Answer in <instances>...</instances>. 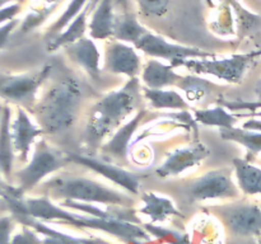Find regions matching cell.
<instances>
[{
  "mask_svg": "<svg viewBox=\"0 0 261 244\" xmlns=\"http://www.w3.org/2000/svg\"><path fill=\"white\" fill-rule=\"evenodd\" d=\"M71 163L83 165L88 168L92 172L97 173L105 179L110 180L117 187L122 188L126 193L133 196H138L140 192V178L135 173L126 170L121 165L116 163L105 162L93 157H87V155L79 154H69Z\"/></svg>",
  "mask_w": 261,
  "mask_h": 244,
  "instance_id": "obj_12",
  "label": "cell"
},
{
  "mask_svg": "<svg viewBox=\"0 0 261 244\" xmlns=\"http://www.w3.org/2000/svg\"><path fill=\"white\" fill-rule=\"evenodd\" d=\"M96 0H89L86 7L83 8L78 17L65 28V30L56 36L53 40L46 42L47 52H55L59 48H64L71 43L76 42L81 38L86 37V32H88V15L94 9Z\"/></svg>",
  "mask_w": 261,
  "mask_h": 244,
  "instance_id": "obj_20",
  "label": "cell"
},
{
  "mask_svg": "<svg viewBox=\"0 0 261 244\" xmlns=\"http://www.w3.org/2000/svg\"><path fill=\"white\" fill-rule=\"evenodd\" d=\"M236 14L237 30L242 38H251L261 43V15L245 9L237 0H226Z\"/></svg>",
  "mask_w": 261,
  "mask_h": 244,
  "instance_id": "obj_26",
  "label": "cell"
},
{
  "mask_svg": "<svg viewBox=\"0 0 261 244\" xmlns=\"http://www.w3.org/2000/svg\"><path fill=\"white\" fill-rule=\"evenodd\" d=\"M241 127L246 130H252V131H261V118H259V117H249V119L245 121Z\"/></svg>",
  "mask_w": 261,
  "mask_h": 244,
  "instance_id": "obj_39",
  "label": "cell"
},
{
  "mask_svg": "<svg viewBox=\"0 0 261 244\" xmlns=\"http://www.w3.org/2000/svg\"><path fill=\"white\" fill-rule=\"evenodd\" d=\"M10 0H0V8H3V7H5V5H8L7 3H9Z\"/></svg>",
  "mask_w": 261,
  "mask_h": 244,
  "instance_id": "obj_45",
  "label": "cell"
},
{
  "mask_svg": "<svg viewBox=\"0 0 261 244\" xmlns=\"http://www.w3.org/2000/svg\"><path fill=\"white\" fill-rule=\"evenodd\" d=\"M171 64L162 63L158 58L150 57L143 65L142 81L143 85L152 89H165L177 85L182 74H178Z\"/></svg>",
  "mask_w": 261,
  "mask_h": 244,
  "instance_id": "obj_17",
  "label": "cell"
},
{
  "mask_svg": "<svg viewBox=\"0 0 261 244\" xmlns=\"http://www.w3.org/2000/svg\"><path fill=\"white\" fill-rule=\"evenodd\" d=\"M209 154L211 150L203 142H195L193 145L178 147L168 155L167 159L160 167H157L155 175L160 178L180 175L200 164V162H203Z\"/></svg>",
  "mask_w": 261,
  "mask_h": 244,
  "instance_id": "obj_13",
  "label": "cell"
},
{
  "mask_svg": "<svg viewBox=\"0 0 261 244\" xmlns=\"http://www.w3.org/2000/svg\"><path fill=\"white\" fill-rule=\"evenodd\" d=\"M143 97L150 108L157 111H190L191 106L185 97L175 89H152L142 85Z\"/></svg>",
  "mask_w": 261,
  "mask_h": 244,
  "instance_id": "obj_22",
  "label": "cell"
},
{
  "mask_svg": "<svg viewBox=\"0 0 261 244\" xmlns=\"http://www.w3.org/2000/svg\"><path fill=\"white\" fill-rule=\"evenodd\" d=\"M219 135L223 140L242 145L250 154L259 155L261 152V131L234 126L231 129H219Z\"/></svg>",
  "mask_w": 261,
  "mask_h": 244,
  "instance_id": "obj_28",
  "label": "cell"
},
{
  "mask_svg": "<svg viewBox=\"0 0 261 244\" xmlns=\"http://www.w3.org/2000/svg\"><path fill=\"white\" fill-rule=\"evenodd\" d=\"M234 18L232 7L223 0V4L219 5L218 14L213 18V23L211 24L212 30L219 36H232L234 35Z\"/></svg>",
  "mask_w": 261,
  "mask_h": 244,
  "instance_id": "obj_32",
  "label": "cell"
},
{
  "mask_svg": "<svg viewBox=\"0 0 261 244\" xmlns=\"http://www.w3.org/2000/svg\"><path fill=\"white\" fill-rule=\"evenodd\" d=\"M51 71L53 66L45 65L33 73L19 75L0 74V98L4 99L7 103L12 102L30 111L36 103L38 89L51 75Z\"/></svg>",
  "mask_w": 261,
  "mask_h": 244,
  "instance_id": "obj_8",
  "label": "cell"
},
{
  "mask_svg": "<svg viewBox=\"0 0 261 244\" xmlns=\"http://www.w3.org/2000/svg\"><path fill=\"white\" fill-rule=\"evenodd\" d=\"M134 46L138 48V51H142L143 53L150 57L170 61L173 68L178 61L186 60V58H203L216 56L214 53L206 52L200 48L168 42L166 38L150 32L145 33Z\"/></svg>",
  "mask_w": 261,
  "mask_h": 244,
  "instance_id": "obj_10",
  "label": "cell"
},
{
  "mask_svg": "<svg viewBox=\"0 0 261 244\" xmlns=\"http://www.w3.org/2000/svg\"><path fill=\"white\" fill-rule=\"evenodd\" d=\"M87 244H112V243L105 240V239L97 238V236H88V239H87Z\"/></svg>",
  "mask_w": 261,
  "mask_h": 244,
  "instance_id": "obj_41",
  "label": "cell"
},
{
  "mask_svg": "<svg viewBox=\"0 0 261 244\" xmlns=\"http://www.w3.org/2000/svg\"><path fill=\"white\" fill-rule=\"evenodd\" d=\"M143 228L152 235L155 241L162 244H193L191 236L188 233L166 228L154 223H143Z\"/></svg>",
  "mask_w": 261,
  "mask_h": 244,
  "instance_id": "obj_29",
  "label": "cell"
},
{
  "mask_svg": "<svg viewBox=\"0 0 261 244\" xmlns=\"http://www.w3.org/2000/svg\"><path fill=\"white\" fill-rule=\"evenodd\" d=\"M240 192L233 179V170L229 168L209 170L195 178L188 187V196L194 202L234 200Z\"/></svg>",
  "mask_w": 261,
  "mask_h": 244,
  "instance_id": "obj_7",
  "label": "cell"
},
{
  "mask_svg": "<svg viewBox=\"0 0 261 244\" xmlns=\"http://www.w3.org/2000/svg\"><path fill=\"white\" fill-rule=\"evenodd\" d=\"M68 57L74 64L83 69L84 73L92 79H98L101 74V51L96 40L83 37L76 42L64 47Z\"/></svg>",
  "mask_w": 261,
  "mask_h": 244,
  "instance_id": "obj_16",
  "label": "cell"
},
{
  "mask_svg": "<svg viewBox=\"0 0 261 244\" xmlns=\"http://www.w3.org/2000/svg\"><path fill=\"white\" fill-rule=\"evenodd\" d=\"M142 56L130 43L111 38L106 42L103 55V70L110 74L138 78L143 69Z\"/></svg>",
  "mask_w": 261,
  "mask_h": 244,
  "instance_id": "obj_11",
  "label": "cell"
},
{
  "mask_svg": "<svg viewBox=\"0 0 261 244\" xmlns=\"http://www.w3.org/2000/svg\"><path fill=\"white\" fill-rule=\"evenodd\" d=\"M254 56L251 52L234 53L224 58L203 57V58H186L178 61L175 68H185L191 74L196 75H208L226 81L228 84H240L247 73V69L251 65Z\"/></svg>",
  "mask_w": 261,
  "mask_h": 244,
  "instance_id": "obj_6",
  "label": "cell"
},
{
  "mask_svg": "<svg viewBox=\"0 0 261 244\" xmlns=\"http://www.w3.org/2000/svg\"><path fill=\"white\" fill-rule=\"evenodd\" d=\"M18 24H19V20L15 18V19H12L9 20V22L4 23L3 25H0V48L8 42L10 35H12L13 30L17 28Z\"/></svg>",
  "mask_w": 261,
  "mask_h": 244,
  "instance_id": "obj_38",
  "label": "cell"
},
{
  "mask_svg": "<svg viewBox=\"0 0 261 244\" xmlns=\"http://www.w3.org/2000/svg\"><path fill=\"white\" fill-rule=\"evenodd\" d=\"M252 56H254V57H256V56H261V47L259 48V50H256V51H252Z\"/></svg>",
  "mask_w": 261,
  "mask_h": 244,
  "instance_id": "obj_44",
  "label": "cell"
},
{
  "mask_svg": "<svg viewBox=\"0 0 261 244\" xmlns=\"http://www.w3.org/2000/svg\"><path fill=\"white\" fill-rule=\"evenodd\" d=\"M193 117L203 126L219 127V129H231L240 122V117L224 106L194 109Z\"/></svg>",
  "mask_w": 261,
  "mask_h": 244,
  "instance_id": "obj_24",
  "label": "cell"
},
{
  "mask_svg": "<svg viewBox=\"0 0 261 244\" xmlns=\"http://www.w3.org/2000/svg\"><path fill=\"white\" fill-rule=\"evenodd\" d=\"M83 103L81 84L73 78H64L50 85L30 112L45 134L56 135L75 125Z\"/></svg>",
  "mask_w": 261,
  "mask_h": 244,
  "instance_id": "obj_3",
  "label": "cell"
},
{
  "mask_svg": "<svg viewBox=\"0 0 261 244\" xmlns=\"http://www.w3.org/2000/svg\"><path fill=\"white\" fill-rule=\"evenodd\" d=\"M240 118H244V117H259L261 118V108L256 109V111H252V112H247V113H244V112H234Z\"/></svg>",
  "mask_w": 261,
  "mask_h": 244,
  "instance_id": "obj_40",
  "label": "cell"
},
{
  "mask_svg": "<svg viewBox=\"0 0 261 244\" xmlns=\"http://www.w3.org/2000/svg\"><path fill=\"white\" fill-rule=\"evenodd\" d=\"M115 20L114 0H99L88 22L89 37L96 41L111 40L114 37Z\"/></svg>",
  "mask_w": 261,
  "mask_h": 244,
  "instance_id": "obj_21",
  "label": "cell"
},
{
  "mask_svg": "<svg viewBox=\"0 0 261 244\" xmlns=\"http://www.w3.org/2000/svg\"><path fill=\"white\" fill-rule=\"evenodd\" d=\"M147 32H149V30H147L140 24L139 20L137 19V17L133 13L124 12L122 14L116 17L114 37L112 38L121 41V42L135 45Z\"/></svg>",
  "mask_w": 261,
  "mask_h": 244,
  "instance_id": "obj_27",
  "label": "cell"
},
{
  "mask_svg": "<svg viewBox=\"0 0 261 244\" xmlns=\"http://www.w3.org/2000/svg\"><path fill=\"white\" fill-rule=\"evenodd\" d=\"M255 94H256L257 101L261 102V79L257 81L256 85H255Z\"/></svg>",
  "mask_w": 261,
  "mask_h": 244,
  "instance_id": "obj_42",
  "label": "cell"
},
{
  "mask_svg": "<svg viewBox=\"0 0 261 244\" xmlns=\"http://www.w3.org/2000/svg\"><path fill=\"white\" fill-rule=\"evenodd\" d=\"M15 150L12 136V109L9 103L3 104L0 114V170L5 179L12 178Z\"/></svg>",
  "mask_w": 261,
  "mask_h": 244,
  "instance_id": "obj_19",
  "label": "cell"
},
{
  "mask_svg": "<svg viewBox=\"0 0 261 244\" xmlns=\"http://www.w3.org/2000/svg\"><path fill=\"white\" fill-rule=\"evenodd\" d=\"M176 88L184 92L188 102L200 103L213 93L214 89L217 88V84L203 78L201 75L190 73L188 75H182Z\"/></svg>",
  "mask_w": 261,
  "mask_h": 244,
  "instance_id": "obj_25",
  "label": "cell"
},
{
  "mask_svg": "<svg viewBox=\"0 0 261 244\" xmlns=\"http://www.w3.org/2000/svg\"><path fill=\"white\" fill-rule=\"evenodd\" d=\"M10 244H43V239L32 228L23 225L22 230L12 236Z\"/></svg>",
  "mask_w": 261,
  "mask_h": 244,
  "instance_id": "obj_34",
  "label": "cell"
},
{
  "mask_svg": "<svg viewBox=\"0 0 261 244\" xmlns=\"http://www.w3.org/2000/svg\"><path fill=\"white\" fill-rule=\"evenodd\" d=\"M43 195L51 200H71L78 202L96 203L105 206H122L132 207L134 198L130 193H122L120 190L103 185L98 180L79 175H59L45 182Z\"/></svg>",
  "mask_w": 261,
  "mask_h": 244,
  "instance_id": "obj_4",
  "label": "cell"
},
{
  "mask_svg": "<svg viewBox=\"0 0 261 244\" xmlns=\"http://www.w3.org/2000/svg\"><path fill=\"white\" fill-rule=\"evenodd\" d=\"M232 164L234 179L240 191L246 196L261 195V168L242 158L233 159Z\"/></svg>",
  "mask_w": 261,
  "mask_h": 244,
  "instance_id": "obj_23",
  "label": "cell"
},
{
  "mask_svg": "<svg viewBox=\"0 0 261 244\" xmlns=\"http://www.w3.org/2000/svg\"><path fill=\"white\" fill-rule=\"evenodd\" d=\"M70 163L69 154L56 149L45 139L40 137L36 141L31 160L15 174L18 191L23 195L30 192L46 177L63 169Z\"/></svg>",
  "mask_w": 261,
  "mask_h": 244,
  "instance_id": "obj_5",
  "label": "cell"
},
{
  "mask_svg": "<svg viewBox=\"0 0 261 244\" xmlns=\"http://www.w3.org/2000/svg\"><path fill=\"white\" fill-rule=\"evenodd\" d=\"M256 244H261V238L259 239V240H257V243Z\"/></svg>",
  "mask_w": 261,
  "mask_h": 244,
  "instance_id": "obj_49",
  "label": "cell"
},
{
  "mask_svg": "<svg viewBox=\"0 0 261 244\" xmlns=\"http://www.w3.org/2000/svg\"><path fill=\"white\" fill-rule=\"evenodd\" d=\"M24 214L43 223H55L69 225L75 229H87L106 233L126 244H139L153 241L149 233L140 224L119 219H103L69 210L61 205H56L47 196L28 197L23 200ZM22 216V215H20Z\"/></svg>",
  "mask_w": 261,
  "mask_h": 244,
  "instance_id": "obj_1",
  "label": "cell"
},
{
  "mask_svg": "<svg viewBox=\"0 0 261 244\" xmlns=\"http://www.w3.org/2000/svg\"><path fill=\"white\" fill-rule=\"evenodd\" d=\"M20 9H22V7L18 3H12V4L0 8V25L9 22V20L15 19V17L19 14Z\"/></svg>",
  "mask_w": 261,
  "mask_h": 244,
  "instance_id": "obj_37",
  "label": "cell"
},
{
  "mask_svg": "<svg viewBox=\"0 0 261 244\" xmlns=\"http://www.w3.org/2000/svg\"><path fill=\"white\" fill-rule=\"evenodd\" d=\"M144 99L142 84L138 78H129L122 88L109 92L91 107L86 122L84 137L89 147L96 149L103 145L133 112L142 108Z\"/></svg>",
  "mask_w": 261,
  "mask_h": 244,
  "instance_id": "obj_2",
  "label": "cell"
},
{
  "mask_svg": "<svg viewBox=\"0 0 261 244\" xmlns=\"http://www.w3.org/2000/svg\"><path fill=\"white\" fill-rule=\"evenodd\" d=\"M61 0H45L41 5H38L37 8L32 10L30 14L25 17V19L23 20L22 25H20L19 30L20 33H27L30 30L35 29L38 25L42 24L46 19L48 18V15L54 12V9L59 7Z\"/></svg>",
  "mask_w": 261,
  "mask_h": 244,
  "instance_id": "obj_31",
  "label": "cell"
},
{
  "mask_svg": "<svg viewBox=\"0 0 261 244\" xmlns=\"http://www.w3.org/2000/svg\"><path fill=\"white\" fill-rule=\"evenodd\" d=\"M140 10L152 17H161L167 10L170 0H137Z\"/></svg>",
  "mask_w": 261,
  "mask_h": 244,
  "instance_id": "obj_33",
  "label": "cell"
},
{
  "mask_svg": "<svg viewBox=\"0 0 261 244\" xmlns=\"http://www.w3.org/2000/svg\"><path fill=\"white\" fill-rule=\"evenodd\" d=\"M42 135H45V132L37 122L31 118L27 109L18 106L14 118L12 119V136L15 155L20 162H27L33 145Z\"/></svg>",
  "mask_w": 261,
  "mask_h": 244,
  "instance_id": "obj_14",
  "label": "cell"
},
{
  "mask_svg": "<svg viewBox=\"0 0 261 244\" xmlns=\"http://www.w3.org/2000/svg\"><path fill=\"white\" fill-rule=\"evenodd\" d=\"M147 116V109L140 108L135 112L134 117L127 119L121 127L116 130L114 134L110 136V139L106 142H103L99 151L102 152L103 157L107 159L114 160V162H127V154H129L130 141L133 136L139 129L142 122L144 121Z\"/></svg>",
  "mask_w": 261,
  "mask_h": 244,
  "instance_id": "obj_15",
  "label": "cell"
},
{
  "mask_svg": "<svg viewBox=\"0 0 261 244\" xmlns=\"http://www.w3.org/2000/svg\"><path fill=\"white\" fill-rule=\"evenodd\" d=\"M88 2L89 0H71L70 4H69L68 7H66V9L63 12V14H61L60 17L47 28V30H46L45 33L46 42L53 40V38H55L56 36L60 35V33L63 32V30L65 29L76 17H78L79 13L83 10V8L86 7Z\"/></svg>",
  "mask_w": 261,
  "mask_h": 244,
  "instance_id": "obj_30",
  "label": "cell"
},
{
  "mask_svg": "<svg viewBox=\"0 0 261 244\" xmlns=\"http://www.w3.org/2000/svg\"><path fill=\"white\" fill-rule=\"evenodd\" d=\"M140 202L142 206L138 212L149 218L150 223L162 224L168 218H184L175 202L166 196L155 192H145L140 197Z\"/></svg>",
  "mask_w": 261,
  "mask_h": 244,
  "instance_id": "obj_18",
  "label": "cell"
},
{
  "mask_svg": "<svg viewBox=\"0 0 261 244\" xmlns=\"http://www.w3.org/2000/svg\"><path fill=\"white\" fill-rule=\"evenodd\" d=\"M212 211L234 236L261 235V206L252 202H231L212 207Z\"/></svg>",
  "mask_w": 261,
  "mask_h": 244,
  "instance_id": "obj_9",
  "label": "cell"
},
{
  "mask_svg": "<svg viewBox=\"0 0 261 244\" xmlns=\"http://www.w3.org/2000/svg\"><path fill=\"white\" fill-rule=\"evenodd\" d=\"M3 186H4V183H3V180H2V170H0V190L3 188Z\"/></svg>",
  "mask_w": 261,
  "mask_h": 244,
  "instance_id": "obj_47",
  "label": "cell"
},
{
  "mask_svg": "<svg viewBox=\"0 0 261 244\" xmlns=\"http://www.w3.org/2000/svg\"><path fill=\"white\" fill-rule=\"evenodd\" d=\"M204 2H205L206 5H208L209 8H212V9H214V8H216V4H214L213 0H204Z\"/></svg>",
  "mask_w": 261,
  "mask_h": 244,
  "instance_id": "obj_43",
  "label": "cell"
},
{
  "mask_svg": "<svg viewBox=\"0 0 261 244\" xmlns=\"http://www.w3.org/2000/svg\"><path fill=\"white\" fill-rule=\"evenodd\" d=\"M15 219L13 215H7L0 218V244H10L12 233L14 230Z\"/></svg>",
  "mask_w": 261,
  "mask_h": 244,
  "instance_id": "obj_36",
  "label": "cell"
},
{
  "mask_svg": "<svg viewBox=\"0 0 261 244\" xmlns=\"http://www.w3.org/2000/svg\"><path fill=\"white\" fill-rule=\"evenodd\" d=\"M139 244H162V243H158V241L153 240V241H148V243H139Z\"/></svg>",
  "mask_w": 261,
  "mask_h": 244,
  "instance_id": "obj_46",
  "label": "cell"
},
{
  "mask_svg": "<svg viewBox=\"0 0 261 244\" xmlns=\"http://www.w3.org/2000/svg\"><path fill=\"white\" fill-rule=\"evenodd\" d=\"M222 106H224L226 108H228L231 112H244V113H247V112L256 111V109L261 108V102H245V101H224L222 102Z\"/></svg>",
  "mask_w": 261,
  "mask_h": 244,
  "instance_id": "obj_35",
  "label": "cell"
},
{
  "mask_svg": "<svg viewBox=\"0 0 261 244\" xmlns=\"http://www.w3.org/2000/svg\"><path fill=\"white\" fill-rule=\"evenodd\" d=\"M2 109H3V104H2V106H0V114H2Z\"/></svg>",
  "mask_w": 261,
  "mask_h": 244,
  "instance_id": "obj_48",
  "label": "cell"
}]
</instances>
